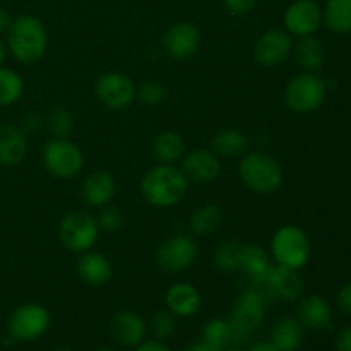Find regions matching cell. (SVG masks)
<instances>
[{
	"instance_id": "obj_1",
	"label": "cell",
	"mask_w": 351,
	"mask_h": 351,
	"mask_svg": "<svg viewBox=\"0 0 351 351\" xmlns=\"http://www.w3.org/2000/svg\"><path fill=\"white\" fill-rule=\"evenodd\" d=\"M187 191L189 180L177 165L158 163L141 180V194L153 208H173L187 195Z\"/></svg>"
},
{
	"instance_id": "obj_2",
	"label": "cell",
	"mask_w": 351,
	"mask_h": 351,
	"mask_svg": "<svg viewBox=\"0 0 351 351\" xmlns=\"http://www.w3.org/2000/svg\"><path fill=\"white\" fill-rule=\"evenodd\" d=\"M7 50L23 65H33L47 53V27L36 16L24 14L16 17L7 31Z\"/></svg>"
},
{
	"instance_id": "obj_3",
	"label": "cell",
	"mask_w": 351,
	"mask_h": 351,
	"mask_svg": "<svg viewBox=\"0 0 351 351\" xmlns=\"http://www.w3.org/2000/svg\"><path fill=\"white\" fill-rule=\"evenodd\" d=\"M240 182L254 194L267 195L280 191L285 173L280 161L266 151H250L239 163Z\"/></svg>"
},
{
	"instance_id": "obj_4",
	"label": "cell",
	"mask_w": 351,
	"mask_h": 351,
	"mask_svg": "<svg viewBox=\"0 0 351 351\" xmlns=\"http://www.w3.org/2000/svg\"><path fill=\"white\" fill-rule=\"evenodd\" d=\"M266 300L261 288H247L239 295L228 319L233 332V346L247 345L254 332L263 326L266 319Z\"/></svg>"
},
{
	"instance_id": "obj_5",
	"label": "cell",
	"mask_w": 351,
	"mask_h": 351,
	"mask_svg": "<svg viewBox=\"0 0 351 351\" xmlns=\"http://www.w3.org/2000/svg\"><path fill=\"white\" fill-rule=\"evenodd\" d=\"M41 161L48 173L58 180H71L81 173L84 154L69 137H51L41 149Z\"/></svg>"
},
{
	"instance_id": "obj_6",
	"label": "cell",
	"mask_w": 351,
	"mask_h": 351,
	"mask_svg": "<svg viewBox=\"0 0 351 351\" xmlns=\"http://www.w3.org/2000/svg\"><path fill=\"white\" fill-rule=\"evenodd\" d=\"M328 96V84L317 72H302L287 84L283 101L295 113H312L321 108Z\"/></svg>"
},
{
	"instance_id": "obj_7",
	"label": "cell",
	"mask_w": 351,
	"mask_h": 351,
	"mask_svg": "<svg viewBox=\"0 0 351 351\" xmlns=\"http://www.w3.org/2000/svg\"><path fill=\"white\" fill-rule=\"evenodd\" d=\"M311 240L297 225H283L271 237V256L281 266L302 269L311 259Z\"/></svg>"
},
{
	"instance_id": "obj_8",
	"label": "cell",
	"mask_w": 351,
	"mask_h": 351,
	"mask_svg": "<svg viewBox=\"0 0 351 351\" xmlns=\"http://www.w3.org/2000/svg\"><path fill=\"white\" fill-rule=\"evenodd\" d=\"M99 232L101 230L95 216L86 211H72L58 225V240L71 252L84 254L93 249Z\"/></svg>"
},
{
	"instance_id": "obj_9",
	"label": "cell",
	"mask_w": 351,
	"mask_h": 351,
	"mask_svg": "<svg viewBox=\"0 0 351 351\" xmlns=\"http://www.w3.org/2000/svg\"><path fill=\"white\" fill-rule=\"evenodd\" d=\"M51 315L40 304H24L14 308L7 321V332L17 343H33L50 329Z\"/></svg>"
},
{
	"instance_id": "obj_10",
	"label": "cell",
	"mask_w": 351,
	"mask_h": 351,
	"mask_svg": "<svg viewBox=\"0 0 351 351\" xmlns=\"http://www.w3.org/2000/svg\"><path fill=\"white\" fill-rule=\"evenodd\" d=\"M197 257V242L189 235H171L170 239L160 243L154 254L158 267L168 274H178L191 269Z\"/></svg>"
},
{
	"instance_id": "obj_11",
	"label": "cell",
	"mask_w": 351,
	"mask_h": 351,
	"mask_svg": "<svg viewBox=\"0 0 351 351\" xmlns=\"http://www.w3.org/2000/svg\"><path fill=\"white\" fill-rule=\"evenodd\" d=\"M96 98L113 112H123L137 99V86L123 72H105L96 81Z\"/></svg>"
},
{
	"instance_id": "obj_12",
	"label": "cell",
	"mask_w": 351,
	"mask_h": 351,
	"mask_svg": "<svg viewBox=\"0 0 351 351\" xmlns=\"http://www.w3.org/2000/svg\"><path fill=\"white\" fill-rule=\"evenodd\" d=\"M293 36L287 29L271 27L254 45V60L264 69H276L291 57Z\"/></svg>"
},
{
	"instance_id": "obj_13",
	"label": "cell",
	"mask_w": 351,
	"mask_h": 351,
	"mask_svg": "<svg viewBox=\"0 0 351 351\" xmlns=\"http://www.w3.org/2000/svg\"><path fill=\"white\" fill-rule=\"evenodd\" d=\"M264 295L281 302H295L304 295V280L298 269L273 264L266 278L257 285Z\"/></svg>"
},
{
	"instance_id": "obj_14",
	"label": "cell",
	"mask_w": 351,
	"mask_h": 351,
	"mask_svg": "<svg viewBox=\"0 0 351 351\" xmlns=\"http://www.w3.org/2000/svg\"><path fill=\"white\" fill-rule=\"evenodd\" d=\"M163 50L173 60H187L194 57L202 43L199 27L189 21H178L171 24L163 34Z\"/></svg>"
},
{
	"instance_id": "obj_15",
	"label": "cell",
	"mask_w": 351,
	"mask_h": 351,
	"mask_svg": "<svg viewBox=\"0 0 351 351\" xmlns=\"http://www.w3.org/2000/svg\"><path fill=\"white\" fill-rule=\"evenodd\" d=\"M285 29L291 36H311L319 31L322 24V9L317 2L295 0L288 5L283 16Z\"/></svg>"
},
{
	"instance_id": "obj_16",
	"label": "cell",
	"mask_w": 351,
	"mask_h": 351,
	"mask_svg": "<svg viewBox=\"0 0 351 351\" xmlns=\"http://www.w3.org/2000/svg\"><path fill=\"white\" fill-rule=\"evenodd\" d=\"M180 163V170L184 171L187 180L195 182V184H211L221 173L219 156L204 147H197V149L185 153Z\"/></svg>"
},
{
	"instance_id": "obj_17",
	"label": "cell",
	"mask_w": 351,
	"mask_h": 351,
	"mask_svg": "<svg viewBox=\"0 0 351 351\" xmlns=\"http://www.w3.org/2000/svg\"><path fill=\"white\" fill-rule=\"evenodd\" d=\"M108 331L117 345L123 348H136L146 339L147 324L137 312L123 311L113 315Z\"/></svg>"
},
{
	"instance_id": "obj_18",
	"label": "cell",
	"mask_w": 351,
	"mask_h": 351,
	"mask_svg": "<svg viewBox=\"0 0 351 351\" xmlns=\"http://www.w3.org/2000/svg\"><path fill=\"white\" fill-rule=\"evenodd\" d=\"M165 304L167 308L180 319H191L199 314L202 307V295L194 285L191 283H175L165 293Z\"/></svg>"
},
{
	"instance_id": "obj_19",
	"label": "cell",
	"mask_w": 351,
	"mask_h": 351,
	"mask_svg": "<svg viewBox=\"0 0 351 351\" xmlns=\"http://www.w3.org/2000/svg\"><path fill=\"white\" fill-rule=\"evenodd\" d=\"M117 194V182L110 171L96 170L84 178L81 185V197L89 208L101 209L113 201Z\"/></svg>"
},
{
	"instance_id": "obj_20",
	"label": "cell",
	"mask_w": 351,
	"mask_h": 351,
	"mask_svg": "<svg viewBox=\"0 0 351 351\" xmlns=\"http://www.w3.org/2000/svg\"><path fill=\"white\" fill-rule=\"evenodd\" d=\"M29 151L27 134L17 125H0V167H17Z\"/></svg>"
},
{
	"instance_id": "obj_21",
	"label": "cell",
	"mask_w": 351,
	"mask_h": 351,
	"mask_svg": "<svg viewBox=\"0 0 351 351\" xmlns=\"http://www.w3.org/2000/svg\"><path fill=\"white\" fill-rule=\"evenodd\" d=\"M297 319L305 329L324 331L332 324L331 305L321 295H307L298 304Z\"/></svg>"
},
{
	"instance_id": "obj_22",
	"label": "cell",
	"mask_w": 351,
	"mask_h": 351,
	"mask_svg": "<svg viewBox=\"0 0 351 351\" xmlns=\"http://www.w3.org/2000/svg\"><path fill=\"white\" fill-rule=\"evenodd\" d=\"M75 273L82 283L89 287H103L112 280L113 269L106 256L95 250H88L79 257L75 264Z\"/></svg>"
},
{
	"instance_id": "obj_23",
	"label": "cell",
	"mask_w": 351,
	"mask_h": 351,
	"mask_svg": "<svg viewBox=\"0 0 351 351\" xmlns=\"http://www.w3.org/2000/svg\"><path fill=\"white\" fill-rule=\"evenodd\" d=\"M305 338V328L297 317L285 315L274 322L271 329L269 343H273L280 351H297Z\"/></svg>"
},
{
	"instance_id": "obj_24",
	"label": "cell",
	"mask_w": 351,
	"mask_h": 351,
	"mask_svg": "<svg viewBox=\"0 0 351 351\" xmlns=\"http://www.w3.org/2000/svg\"><path fill=\"white\" fill-rule=\"evenodd\" d=\"M291 55L295 57L298 67L304 72H317L321 71L326 60L324 45L311 34V36H300L293 41V50Z\"/></svg>"
},
{
	"instance_id": "obj_25",
	"label": "cell",
	"mask_w": 351,
	"mask_h": 351,
	"mask_svg": "<svg viewBox=\"0 0 351 351\" xmlns=\"http://www.w3.org/2000/svg\"><path fill=\"white\" fill-rule=\"evenodd\" d=\"M273 266L271 256L257 243H243L242 259H240V271L252 281L259 285L266 278L267 271Z\"/></svg>"
},
{
	"instance_id": "obj_26",
	"label": "cell",
	"mask_w": 351,
	"mask_h": 351,
	"mask_svg": "<svg viewBox=\"0 0 351 351\" xmlns=\"http://www.w3.org/2000/svg\"><path fill=\"white\" fill-rule=\"evenodd\" d=\"M153 156L161 165H177L182 161L185 151V141L175 130H165L160 132L153 141Z\"/></svg>"
},
{
	"instance_id": "obj_27",
	"label": "cell",
	"mask_w": 351,
	"mask_h": 351,
	"mask_svg": "<svg viewBox=\"0 0 351 351\" xmlns=\"http://www.w3.org/2000/svg\"><path fill=\"white\" fill-rule=\"evenodd\" d=\"M249 139L242 130L221 129L213 136L211 151L221 158H239L247 153Z\"/></svg>"
},
{
	"instance_id": "obj_28",
	"label": "cell",
	"mask_w": 351,
	"mask_h": 351,
	"mask_svg": "<svg viewBox=\"0 0 351 351\" xmlns=\"http://www.w3.org/2000/svg\"><path fill=\"white\" fill-rule=\"evenodd\" d=\"M223 223V211L215 202L199 206L194 209L189 218V226L191 232L197 237H209L221 226Z\"/></svg>"
},
{
	"instance_id": "obj_29",
	"label": "cell",
	"mask_w": 351,
	"mask_h": 351,
	"mask_svg": "<svg viewBox=\"0 0 351 351\" xmlns=\"http://www.w3.org/2000/svg\"><path fill=\"white\" fill-rule=\"evenodd\" d=\"M322 24L336 34L351 31V0H326L322 9Z\"/></svg>"
},
{
	"instance_id": "obj_30",
	"label": "cell",
	"mask_w": 351,
	"mask_h": 351,
	"mask_svg": "<svg viewBox=\"0 0 351 351\" xmlns=\"http://www.w3.org/2000/svg\"><path fill=\"white\" fill-rule=\"evenodd\" d=\"M243 243L239 240H223L213 250V266L219 273L232 274L240 271Z\"/></svg>"
},
{
	"instance_id": "obj_31",
	"label": "cell",
	"mask_w": 351,
	"mask_h": 351,
	"mask_svg": "<svg viewBox=\"0 0 351 351\" xmlns=\"http://www.w3.org/2000/svg\"><path fill=\"white\" fill-rule=\"evenodd\" d=\"M201 339L216 350H225L233 346V332L228 319H211L201 331Z\"/></svg>"
},
{
	"instance_id": "obj_32",
	"label": "cell",
	"mask_w": 351,
	"mask_h": 351,
	"mask_svg": "<svg viewBox=\"0 0 351 351\" xmlns=\"http://www.w3.org/2000/svg\"><path fill=\"white\" fill-rule=\"evenodd\" d=\"M24 95V81L14 69L0 65V106L16 105Z\"/></svg>"
},
{
	"instance_id": "obj_33",
	"label": "cell",
	"mask_w": 351,
	"mask_h": 351,
	"mask_svg": "<svg viewBox=\"0 0 351 351\" xmlns=\"http://www.w3.org/2000/svg\"><path fill=\"white\" fill-rule=\"evenodd\" d=\"M45 127L51 137H69L74 130V119L65 106H57L45 117Z\"/></svg>"
},
{
	"instance_id": "obj_34",
	"label": "cell",
	"mask_w": 351,
	"mask_h": 351,
	"mask_svg": "<svg viewBox=\"0 0 351 351\" xmlns=\"http://www.w3.org/2000/svg\"><path fill=\"white\" fill-rule=\"evenodd\" d=\"M149 331L158 341H167L177 332V317L170 311H158L151 317Z\"/></svg>"
},
{
	"instance_id": "obj_35",
	"label": "cell",
	"mask_w": 351,
	"mask_h": 351,
	"mask_svg": "<svg viewBox=\"0 0 351 351\" xmlns=\"http://www.w3.org/2000/svg\"><path fill=\"white\" fill-rule=\"evenodd\" d=\"M167 96V88L158 81H146L137 88V99L147 108H156V106L163 105Z\"/></svg>"
},
{
	"instance_id": "obj_36",
	"label": "cell",
	"mask_w": 351,
	"mask_h": 351,
	"mask_svg": "<svg viewBox=\"0 0 351 351\" xmlns=\"http://www.w3.org/2000/svg\"><path fill=\"white\" fill-rule=\"evenodd\" d=\"M99 230L106 233H117L123 228V213L115 206H105L99 209V215L96 218Z\"/></svg>"
},
{
	"instance_id": "obj_37",
	"label": "cell",
	"mask_w": 351,
	"mask_h": 351,
	"mask_svg": "<svg viewBox=\"0 0 351 351\" xmlns=\"http://www.w3.org/2000/svg\"><path fill=\"white\" fill-rule=\"evenodd\" d=\"M259 0H223V5L228 10L230 16L243 17L252 12L257 7Z\"/></svg>"
},
{
	"instance_id": "obj_38",
	"label": "cell",
	"mask_w": 351,
	"mask_h": 351,
	"mask_svg": "<svg viewBox=\"0 0 351 351\" xmlns=\"http://www.w3.org/2000/svg\"><path fill=\"white\" fill-rule=\"evenodd\" d=\"M336 307L339 308L343 315L351 317V281L346 283L336 295Z\"/></svg>"
},
{
	"instance_id": "obj_39",
	"label": "cell",
	"mask_w": 351,
	"mask_h": 351,
	"mask_svg": "<svg viewBox=\"0 0 351 351\" xmlns=\"http://www.w3.org/2000/svg\"><path fill=\"white\" fill-rule=\"evenodd\" d=\"M45 125V117H41L36 112H27L26 115H23V122H21V129L26 134L36 132L38 129Z\"/></svg>"
},
{
	"instance_id": "obj_40",
	"label": "cell",
	"mask_w": 351,
	"mask_h": 351,
	"mask_svg": "<svg viewBox=\"0 0 351 351\" xmlns=\"http://www.w3.org/2000/svg\"><path fill=\"white\" fill-rule=\"evenodd\" d=\"M336 351H351V326H346L336 336Z\"/></svg>"
},
{
	"instance_id": "obj_41",
	"label": "cell",
	"mask_w": 351,
	"mask_h": 351,
	"mask_svg": "<svg viewBox=\"0 0 351 351\" xmlns=\"http://www.w3.org/2000/svg\"><path fill=\"white\" fill-rule=\"evenodd\" d=\"M136 351H171L165 345V341H158V339H144L141 345L136 346Z\"/></svg>"
},
{
	"instance_id": "obj_42",
	"label": "cell",
	"mask_w": 351,
	"mask_h": 351,
	"mask_svg": "<svg viewBox=\"0 0 351 351\" xmlns=\"http://www.w3.org/2000/svg\"><path fill=\"white\" fill-rule=\"evenodd\" d=\"M12 21H14L12 16H10L5 9H2V7H0V36H2V34H7L10 24H12Z\"/></svg>"
},
{
	"instance_id": "obj_43",
	"label": "cell",
	"mask_w": 351,
	"mask_h": 351,
	"mask_svg": "<svg viewBox=\"0 0 351 351\" xmlns=\"http://www.w3.org/2000/svg\"><path fill=\"white\" fill-rule=\"evenodd\" d=\"M247 351H280V350H278L276 346L273 345V343L259 341V343H256V345L250 346V348L247 350Z\"/></svg>"
},
{
	"instance_id": "obj_44",
	"label": "cell",
	"mask_w": 351,
	"mask_h": 351,
	"mask_svg": "<svg viewBox=\"0 0 351 351\" xmlns=\"http://www.w3.org/2000/svg\"><path fill=\"white\" fill-rule=\"evenodd\" d=\"M185 351H219V350L213 348V346H209L208 343H204L201 339V341H195V343H192V345H189Z\"/></svg>"
},
{
	"instance_id": "obj_45",
	"label": "cell",
	"mask_w": 351,
	"mask_h": 351,
	"mask_svg": "<svg viewBox=\"0 0 351 351\" xmlns=\"http://www.w3.org/2000/svg\"><path fill=\"white\" fill-rule=\"evenodd\" d=\"M5 57H7V47H5V45H3V41L0 40V65L3 64Z\"/></svg>"
},
{
	"instance_id": "obj_46",
	"label": "cell",
	"mask_w": 351,
	"mask_h": 351,
	"mask_svg": "<svg viewBox=\"0 0 351 351\" xmlns=\"http://www.w3.org/2000/svg\"><path fill=\"white\" fill-rule=\"evenodd\" d=\"M221 351H247V350L240 348V346H228V348H225V350H221Z\"/></svg>"
},
{
	"instance_id": "obj_47",
	"label": "cell",
	"mask_w": 351,
	"mask_h": 351,
	"mask_svg": "<svg viewBox=\"0 0 351 351\" xmlns=\"http://www.w3.org/2000/svg\"><path fill=\"white\" fill-rule=\"evenodd\" d=\"M93 351H113L112 348H106V346H101V348H96V350H93Z\"/></svg>"
},
{
	"instance_id": "obj_48",
	"label": "cell",
	"mask_w": 351,
	"mask_h": 351,
	"mask_svg": "<svg viewBox=\"0 0 351 351\" xmlns=\"http://www.w3.org/2000/svg\"><path fill=\"white\" fill-rule=\"evenodd\" d=\"M311 2H317L319 3V2H321V0H311Z\"/></svg>"
}]
</instances>
